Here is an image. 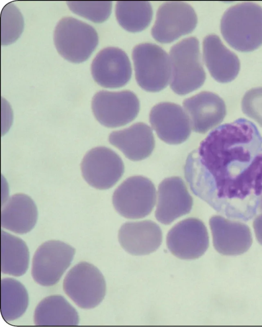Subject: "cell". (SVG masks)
I'll return each mask as SVG.
<instances>
[{
	"label": "cell",
	"mask_w": 262,
	"mask_h": 327,
	"mask_svg": "<svg viewBox=\"0 0 262 327\" xmlns=\"http://www.w3.org/2000/svg\"><path fill=\"white\" fill-rule=\"evenodd\" d=\"M259 209L260 211L261 212H262V196H261V201H260V205H259Z\"/></svg>",
	"instance_id": "cell-30"
},
{
	"label": "cell",
	"mask_w": 262,
	"mask_h": 327,
	"mask_svg": "<svg viewBox=\"0 0 262 327\" xmlns=\"http://www.w3.org/2000/svg\"><path fill=\"white\" fill-rule=\"evenodd\" d=\"M115 12L120 26L132 32L146 28L153 15L151 4L147 1H118Z\"/></svg>",
	"instance_id": "cell-25"
},
{
	"label": "cell",
	"mask_w": 262,
	"mask_h": 327,
	"mask_svg": "<svg viewBox=\"0 0 262 327\" xmlns=\"http://www.w3.org/2000/svg\"><path fill=\"white\" fill-rule=\"evenodd\" d=\"M37 207L33 199L24 194L10 197L2 207L1 226L15 233L30 232L36 223Z\"/></svg>",
	"instance_id": "cell-21"
},
{
	"label": "cell",
	"mask_w": 262,
	"mask_h": 327,
	"mask_svg": "<svg viewBox=\"0 0 262 327\" xmlns=\"http://www.w3.org/2000/svg\"><path fill=\"white\" fill-rule=\"evenodd\" d=\"M193 131L204 134L220 124L226 114L224 100L217 94L202 91L183 103Z\"/></svg>",
	"instance_id": "cell-17"
},
{
	"label": "cell",
	"mask_w": 262,
	"mask_h": 327,
	"mask_svg": "<svg viewBox=\"0 0 262 327\" xmlns=\"http://www.w3.org/2000/svg\"><path fill=\"white\" fill-rule=\"evenodd\" d=\"M222 34L231 47L252 51L262 45V7L243 2L228 8L221 20Z\"/></svg>",
	"instance_id": "cell-2"
},
{
	"label": "cell",
	"mask_w": 262,
	"mask_h": 327,
	"mask_svg": "<svg viewBox=\"0 0 262 327\" xmlns=\"http://www.w3.org/2000/svg\"><path fill=\"white\" fill-rule=\"evenodd\" d=\"M67 3L73 12L96 23L106 21L112 8L111 1H68Z\"/></svg>",
	"instance_id": "cell-27"
},
{
	"label": "cell",
	"mask_w": 262,
	"mask_h": 327,
	"mask_svg": "<svg viewBox=\"0 0 262 327\" xmlns=\"http://www.w3.org/2000/svg\"><path fill=\"white\" fill-rule=\"evenodd\" d=\"M108 140L132 161L141 160L149 156L155 145L152 130L147 124L141 122L112 132Z\"/></svg>",
	"instance_id": "cell-20"
},
{
	"label": "cell",
	"mask_w": 262,
	"mask_h": 327,
	"mask_svg": "<svg viewBox=\"0 0 262 327\" xmlns=\"http://www.w3.org/2000/svg\"><path fill=\"white\" fill-rule=\"evenodd\" d=\"M170 88L176 94L185 95L200 88L206 79L200 44L194 36L185 38L170 50Z\"/></svg>",
	"instance_id": "cell-3"
},
{
	"label": "cell",
	"mask_w": 262,
	"mask_h": 327,
	"mask_svg": "<svg viewBox=\"0 0 262 327\" xmlns=\"http://www.w3.org/2000/svg\"><path fill=\"white\" fill-rule=\"evenodd\" d=\"M192 206L193 199L181 177H168L159 184L155 217L160 222L170 224L188 214Z\"/></svg>",
	"instance_id": "cell-16"
},
{
	"label": "cell",
	"mask_w": 262,
	"mask_h": 327,
	"mask_svg": "<svg viewBox=\"0 0 262 327\" xmlns=\"http://www.w3.org/2000/svg\"><path fill=\"white\" fill-rule=\"evenodd\" d=\"M34 320L38 326H75L79 322L76 310L62 296H48L37 305Z\"/></svg>",
	"instance_id": "cell-22"
},
{
	"label": "cell",
	"mask_w": 262,
	"mask_h": 327,
	"mask_svg": "<svg viewBox=\"0 0 262 327\" xmlns=\"http://www.w3.org/2000/svg\"><path fill=\"white\" fill-rule=\"evenodd\" d=\"M81 169L84 179L90 186L106 190L120 180L124 173V166L115 151L105 147H98L85 155Z\"/></svg>",
	"instance_id": "cell-11"
},
{
	"label": "cell",
	"mask_w": 262,
	"mask_h": 327,
	"mask_svg": "<svg viewBox=\"0 0 262 327\" xmlns=\"http://www.w3.org/2000/svg\"><path fill=\"white\" fill-rule=\"evenodd\" d=\"M203 46L204 60L211 76L221 83L234 79L240 70L236 54L228 49L215 34L205 36Z\"/></svg>",
	"instance_id": "cell-19"
},
{
	"label": "cell",
	"mask_w": 262,
	"mask_h": 327,
	"mask_svg": "<svg viewBox=\"0 0 262 327\" xmlns=\"http://www.w3.org/2000/svg\"><path fill=\"white\" fill-rule=\"evenodd\" d=\"M28 304V292L20 282L12 278L2 279L1 311L6 321L21 317Z\"/></svg>",
	"instance_id": "cell-24"
},
{
	"label": "cell",
	"mask_w": 262,
	"mask_h": 327,
	"mask_svg": "<svg viewBox=\"0 0 262 327\" xmlns=\"http://www.w3.org/2000/svg\"><path fill=\"white\" fill-rule=\"evenodd\" d=\"M75 249L60 240H52L41 244L32 260V276L38 284L46 287L58 282L69 267Z\"/></svg>",
	"instance_id": "cell-9"
},
{
	"label": "cell",
	"mask_w": 262,
	"mask_h": 327,
	"mask_svg": "<svg viewBox=\"0 0 262 327\" xmlns=\"http://www.w3.org/2000/svg\"><path fill=\"white\" fill-rule=\"evenodd\" d=\"M213 244L220 254L236 256L246 252L252 244V236L246 224L220 215L209 219Z\"/></svg>",
	"instance_id": "cell-15"
},
{
	"label": "cell",
	"mask_w": 262,
	"mask_h": 327,
	"mask_svg": "<svg viewBox=\"0 0 262 327\" xmlns=\"http://www.w3.org/2000/svg\"><path fill=\"white\" fill-rule=\"evenodd\" d=\"M92 109L97 120L108 128L124 126L134 120L140 110V101L135 93L102 90L92 99Z\"/></svg>",
	"instance_id": "cell-8"
},
{
	"label": "cell",
	"mask_w": 262,
	"mask_h": 327,
	"mask_svg": "<svg viewBox=\"0 0 262 327\" xmlns=\"http://www.w3.org/2000/svg\"><path fill=\"white\" fill-rule=\"evenodd\" d=\"M94 80L107 88H118L130 79L132 69L128 55L118 47H106L100 51L91 65Z\"/></svg>",
	"instance_id": "cell-14"
},
{
	"label": "cell",
	"mask_w": 262,
	"mask_h": 327,
	"mask_svg": "<svg viewBox=\"0 0 262 327\" xmlns=\"http://www.w3.org/2000/svg\"><path fill=\"white\" fill-rule=\"evenodd\" d=\"M197 23L196 14L190 5L184 2H166L157 10L151 35L161 43H169L191 32Z\"/></svg>",
	"instance_id": "cell-10"
},
{
	"label": "cell",
	"mask_w": 262,
	"mask_h": 327,
	"mask_svg": "<svg viewBox=\"0 0 262 327\" xmlns=\"http://www.w3.org/2000/svg\"><path fill=\"white\" fill-rule=\"evenodd\" d=\"M24 18L12 3L7 4L1 12L2 45H9L17 39L24 29Z\"/></svg>",
	"instance_id": "cell-26"
},
{
	"label": "cell",
	"mask_w": 262,
	"mask_h": 327,
	"mask_svg": "<svg viewBox=\"0 0 262 327\" xmlns=\"http://www.w3.org/2000/svg\"><path fill=\"white\" fill-rule=\"evenodd\" d=\"M65 293L82 309H92L99 305L106 293L103 275L94 265L82 261L67 273L63 282Z\"/></svg>",
	"instance_id": "cell-6"
},
{
	"label": "cell",
	"mask_w": 262,
	"mask_h": 327,
	"mask_svg": "<svg viewBox=\"0 0 262 327\" xmlns=\"http://www.w3.org/2000/svg\"><path fill=\"white\" fill-rule=\"evenodd\" d=\"M29 252L24 240L1 231V271L4 274L20 276L27 272Z\"/></svg>",
	"instance_id": "cell-23"
},
{
	"label": "cell",
	"mask_w": 262,
	"mask_h": 327,
	"mask_svg": "<svg viewBox=\"0 0 262 327\" xmlns=\"http://www.w3.org/2000/svg\"><path fill=\"white\" fill-rule=\"evenodd\" d=\"M149 121L159 138L168 144H182L191 134L188 115L175 103L161 102L154 106L149 114Z\"/></svg>",
	"instance_id": "cell-13"
},
{
	"label": "cell",
	"mask_w": 262,
	"mask_h": 327,
	"mask_svg": "<svg viewBox=\"0 0 262 327\" xmlns=\"http://www.w3.org/2000/svg\"><path fill=\"white\" fill-rule=\"evenodd\" d=\"M169 251L182 259L202 256L209 247V236L204 222L196 218L185 219L175 224L166 238Z\"/></svg>",
	"instance_id": "cell-12"
},
{
	"label": "cell",
	"mask_w": 262,
	"mask_h": 327,
	"mask_svg": "<svg viewBox=\"0 0 262 327\" xmlns=\"http://www.w3.org/2000/svg\"><path fill=\"white\" fill-rule=\"evenodd\" d=\"M156 190L152 181L142 176L127 178L115 190L113 206L121 216L139 219L148 215L155 205Z\"/></svg>",
	"instance_id": "cell-7"
},
{
	"label": "cell",
	"mask_w": 262,
	"mask_h": 327,
	"mask_svg": "<svg viewBox=\"0 0 262 327\" xmlns=\"http://www.w3.org/2000/svg\"><path fill=\"white\" fill-rule=\"evenodd\" d=\"M184 175L193 193L218 213L245 221L262 196V136L239 118L211 131L188 155Z\"/></svg>",
	"instance_id": "cell-1"
},
{
	"label": "cell",
	"mask_w": 262,
	"mask_h": 327,
	"mask_svg": "<svg viewBox=\"0 0 262 327\" xmlns=\"http://www.w3.org/2000/svg\"><path fill=\"white\" fill-rule=\"evenodd\" d=\"M253 227L256 240L262 245V213L254 219Z\"/></svg>",
	"instance_id": "cell-29"
},
{
	"label": "cell",
	"mask_w": 262,
	"mask_h": 327,
	"mask_svg": "<svg viewBox=\"0 0 262 327\" xmlns=\"http://www.w3.org/2000/svg\"><path fill=\"white\" fill-rule=\"evenodd\" d=\"M122 248L133 255H144L156 251L162 241V232L155 222L145 220L124 223L118 232Z\"/></svg>",
	"instance_id": "cell-18"
},
{
	"label": "cell",
	"mask_w": 262,
	"mask_h": 327,
	"mask_svg": "<svg viewBox=\"0 0 262 327\" xmlns=\"http://www.w3.org/2000/svg\"><path fill=\"white\" fill-rule=\"evenodd\" d=\"M241 106L243 112L262 127V87L248 90L242 98Z\"/></svg>",
	"instance_id": "cell-28"
},
{
	"label": "cell",
	"mask_w": 262,
	"mask_h": 327,
	"mask_svg": "<svg viewBox=\"0 0 262 327\" xmlns=\"http://www.w3.org/2000/svg\"><path fill=\"white\" fill-rule=\"evenodd\" d=\"M54 41L64 59L80 63L87 60L95 50L98 35L92 26L72 17H64L55 27Z\"/></svg>",
	"instance_id": "cell-5"
},
{
	"label": "cell",
	"mask_w": 262,
	"mask_h": 327,
	"mask_svg": "<svg viewBox=\"0 0 262 327\" xmlns=\"http://www.w3.org/2000/svg\"><path fill=\"white\" fill-rule=\"evenodd\" d=\"M135 77L139 86L151 92L166 88L171 78V64L167 52L153 43L136 45L132 52Z\"/></svg>",
	"instance_id": "cell-4"
}]
</instances>
